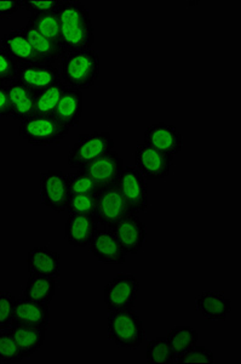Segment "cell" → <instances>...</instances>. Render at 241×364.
Returning <instances> with one entry per match:
<instances>
[{"label": "cell", "mask_w": 241, "mask_h": 364, "mask_svg": "<svg viewBox=\"0 0 241 364\" xmlns=\"http://www.w3.org/2000/svg\"><path fill=\"white\" fill-rule=\"evenodd\" d=\"M99 230L95 216L69 214L65 224V240L73 248H86Z\"/></svg>", "instance_id": "17"}, {"label": "cell", "mask_w": 241, "mask_h": 364, "mask_svg": "<svg viewBox=\"0 0 241 364\" xmlns=\"http://www.w3.org/2000/svg\"><path fill=\"white\" fill-rule=\"evenodd\" d=\"M21 8L25 9L30 15L52 13L59 10L63 0H20Z\"/></svg>", "instance_id": "34"}, {"label": "cell", "mask_w": 241, "mask_h": 364, "mask_svg": "<svg viewBox=\"0 0 241 364\" xmlns=\"http://www.w3.org/2000/svg\"><path fill=\"white\" fill-rule=\"evenodd\" d=\"M92 255L106 265H124L126 252L108 228H99L89 245Z\"/></svg>", "instance_id": "14"}, {"label": "cell", "mask_w": 241, "mask_h": 364, "mask_svg": "<svg viewBox=\"0 0 241 364\" xmlns=\"http://www.w3.org/2000/svg\"><path fill=\"white\" fill-rule=\"evenodd\" d=\"M83 91L67 87L55 109V118L69 129L79 125L83 116Z\"/></svg>", "instance_id": "21"}, {"label": "cell", "mask_w": 241, "mask_h": 364, "mask_svg": "<svg viewBox=\"0 0 241 364\" xmlns=\"http://www.w3.org/2000/svg\"><path fill=\"white\" fill-rule=\"evenodd\" d=\"M15 80L34 92H40L61 82V75L59 68L52 65H20Z\"/></svg>", "instance_id": "15"}, {"label": "cell", "mask_w": 241, "mask_h": 364, "mask_svg": "<svg viewBox=\"0 0 241 364\" xmlns=\"http://www.w3.org/2000/svg\"><path fill=\"white\" fill-rule=\"evenodd\" d=\"M56 293V279L39 274H30L25 288V296L32 301L50 305Z\"/></svg>", "instance_id": "25"}, {"label": "cell", "mask_w": 241, "mask_h": 364, "mask_svg": "<svg viewBox=\"0 0 241 364\" xmlns=\"http://www.w3.org/2000/svg\"><path fill=\"white\" fill-rule=\"evenodd\" d=\"M16 298L10 291H0V329H8L13 322Z\"/></svg>", "instance_id": "35"}, {"label": "cell", "mask_w": 241, "mask_h": 364, "mask_svg": "<svg viewBox=\"0 0 241 364\" xmlns=\"http://www.w3.org/2000/svg\"><path fill=\"white\" fill-rule=\"evenodd\" d=\"M111 231L117 237L124 252L131 255L138 254L146 240V224L135 213L125 216L124 219L111 228Z\"/></svg>", "instance_id": "11"}, {"label": "cell", "mask_w": 241, "mask_h": 364, "mask_svg": "<svg viewBox=\"0 0 241 364\" xmlns=\"http://www.w3.org/2000/svg\"><path fill=\"white\" fill-rule=\"evenodd\" d=\"M71 129L55 117L33 116L22 122L20 135L32 146H49L57 144L68 136Z\"/></svg>", "instance_id": "6"}, {"label": "cell", "mask_w": 241, "mask_h": 364, "mask_svg": "<svg viewBox=\"0 0 241 364\" xmlns=\"http://www.w3.org/2000/svg\"><path fill=\"white\" fill-rule=\"evenodd\" d=\"M27 23L33 26L39 33L50 39L57 46H62V33H61V22H60L57 10L52 13L30 15ZM63 48V46H62Z\"/></svg>", "instance_id": "26"}, {"label": "cell", "mask_w": 241, "mask_h": 364, "mask_svg": "<svg viewBox=\"0 0 241 364\" xmlns=\"http://www.w3.org/2000/svg\"><path fill=\"white\" fill-rule=\"evenodd\" d=\"M196 309L208 321H225L232 312L230 299L220 291H205L196 299Z\"/></svg>", "instance_id": "22"}, {"label": "cell", "mask_w": 241, "mask_h": 364, "mask_svg": "<svg viewBox=\"0 0 241 364\" xmlns=\"http://www.w3.org/2000/svg\"><path fill=\"white\" fill-rule=\"evenodd\" d=\"M27 269L30 274H39L57 279L61 274L60 254L47 247L32 248L27 255Z\"/></svg>", "instance_id": "20"}, {"label": "cell", "mask_w": 241, "mask_h": 364, "mask_svg": "<svg viewBox=\"0 0 241 364\" xmlns=\"http://www.w3.org/2000/svg\"><path fill=\"white\" fill-rule=\"evenodd\" d=\"M18 0H0V18H8L21 10Z\"/></svg>", "instance_id": "37"}, {"label": "cell", "mask_w": 241, "mask_h": 364, "mask_svg": "<svg viewBox=\"0 0 241 364\" xmlns=\"http://www.w3.org/2000/svg\"><path fill=\"white\" fill-rule=\"evenodd\" d=\"M176 362L179 364H208L215 362L213 352L205 346L196 345L189 351L183 353L182 356L177 357Z\"/></svg>", "instance_id": "33"}, {"label": "cell", "mask_w": 241, "mask_h": 364, "mask_svg": "<svg viewBox=\"0 0 241 364\" xmlns=\"http://www.w3.org/2000/svg\"><path fill=\"white\" fill-rule=\"evenodd\" d=\"M95 208L96 195H73L69 197L66 211L69 214L94 215Z\"/></svg>", "instance_id": "32"}, {"label": "cell", "mask_w": 241, "mask_h": 364, "mask_svg": "<svg viewBox=\"0 0 241 364\" xmlns=\"http://www.w3.org/2000/svg\"><path fill=\"white\" fill-rule=\"evenodd\" d=\"M143 140L147 146L172 157H176L184 145L182 134L174 125L165 123L150 125L143 134Z\"/></svg>", "instance_id": "13"}, {"label": "cell", "mask_w": 241, "mask_h": 364, "mask_svg": "<svg viewBox=\"0 0 241 364\" xmlns=\"http://www.w3.org/2000/svg\"><path fill=\"white\" fill-rule=\"evenodd\" d=\"M39 183L43 205L57 214L65 213L71 197L68 175L65 174L62 170H49L40 175Z\"/></svg>", "instance_id": "8"}, {"label": "cell", "mask_w": 241, "mask_h": 364, "mask_svg": "<svg viewBox=\"0 0 241 364\" xmlns=\"http://www.w3.org/2000/svg\"><path fill=\"white\" fill-rule=\"evenodd\" d=\"M121 193L135 214L146 213L150 208V196L146 178L136 166H124L118 181Z\"/></svg>", "instance_id": "10"}, {"label": "cell", "mask_w": 241, "mask_h": 364, "mask_svg": "<svg viewBox=\"0 0 241 364\" xmlns=\"http://www.w3.org/2000/svg\"><path fill=\"white\" fill-rule=\"evenodd\" d=\"M123 170H124L123 158L119 156L117 151L113 149L88 166H84L79 171L90 176L102 188V187L118 183Z\"/></svg>", "instance_id": "12"}, {"label": "cell", "mask_w": 241, "mask_h": 364, "mask_svg": "<svg viewBox=\"0 0 241 364\" xmlns=\"http://www.w3.org/2000/svg\"><path fill=\"white\" fill-rule=\"evenodd\" d=\"M1 49L13 58V61L20 65H45L42 58L38 56L30 44L28 38L26 37L22 29L11 31L1 38Z\"/></svg>", "instance_id": "18"}, {"label": "cell", "mask_w": 241, "mask_h": 364, "mask_svg": "<svg viewBox=\"0 0 241 364\" xmlns=\"http://www.w3.org/2000/svg\"><path fill=\"white\" fill-rule=\"evenodd\" d=\"M25 356L8 329H0V363H20Z\"/></svg>", "instance_id": "30"}, {"label": "cell", "mask_w": 241, "mask_h": 364, "mask_svg": "<svg viewBox=\"0 0 241 364\" xmlns=\"http://www.w3.org/2000/svg\"><path fill=\"white\" fill-rule=\"evenodd\" d=\"M140 291V281L135 274L121 273L106 284L104 304L108 312L133 309Z\"/></svg>", "instance_id": "7"}, {"label": "cell", "mask_w": 241, "mask_h": 364, "mask_svg": "<svg viewBox=\"0 0 241 364\" xmlns=\"http://www.w3.org/2000/svg\"><path fill=\"white\" fill-rule=\"evenodd\" d=\"M17 63L0 48V85H9L16 79Z\"/></svg>", "instance_id": "36"}, {"label": "cell", "mask_w": 241, "mask_h": 364, "mask_svg": "<svg viewBox=\"0 0 241 364\" xmlns=\"http://www.w3.org/2000/svg\"><path fill=\"white\" fill-rule=\"evenodd\" d=\"M114 140L109 133L82 134L68 154V166L80 170L114 149Z\"/></svg>", "instance_id": "4"}, {"label": "cell", "mask_w": 241, "mask_h": 364, "mask_svg": "<svg viewBox=\"0 0 241 364\" xmlns=\"http://www.w3.org/2000/svg\"><path fill=\"white\" fill-rule=\"evenodd\" d=\"M107 324L109 339L119 348L136 350L146 336L141 317L133 309L109 312Z\"/></svg>", "instance_id": "3"}, {"label": "cell", "mask_w": 241, "mask_h": 364, "mask_svg": "<svg viewBox=\"0 0 241 364\" xmlns=\"http://www.w3.org/2000/svg\"><path fill=\"white\" fill-rule=\"evenodd\" d=\"M133 210L121 193L118 183L102 187L96 193V208L94 216L97 224L102 228H111L117 225L125 216L131 214Z\"/></svg>", "instance_id": "5"}, {"label": "cell", "mask_w": 241, "mask_h": 364, "mask_svg": "<svg viewBox=\"0 0 241 364\" xmlns=\"http://www.w3.org/2000/svg\"><path fill=\"white\" fill-rule=\"evenodd\" d=\"M61 80L67 87L85 90L100 78V55L95 50H83L67 54L60 61Z\"/></svg>", "instance_id": "2"}, {"label": "cell", "mask_w": 241, "mask_h": 364, "mask_svg": "<svg viewBox=\"0 0 241 364\" xmlns=\"http://www.w3.org/2000/svg\"><path fill=\"white\" fill-rule=\"evenodd\" d=\"M50 324V309L49 305L32 301L26 299H16L13 307L11 326L44 328L47 329Z\"/></svg>", "instance_id": "16"}, {"label": "cell", "mask_w": 241, "mask_h": 364, "mask_svg": "<svg viewBox=\"0 0 241 364\" xmlns=\"http://www.w3.org/2000/svg\"><path fill=\"white\" fill-rule=\"evenodd\" d=\"M22 31L26 34V37L28 38V41L33 46L34 51L37 53L39 58H42L45 65L54 66L55 63H59L66 56V51L62 46L51 42L50 39H47L42 33H39L37 29L30 23H26Z\"/></svg>", "instance_id": "23"}, {"label": "cell", "mask_w": 241, "mask_h": 364, "mask_svg": "<svg viewBox=\"0 0 241 364\" xmlns=\"http://www.w3.org/2000/svg\"><path fill=\"white\" fill-rule=\"evenodd\" d=\"M10 334L16 340L18 348L25 358L33 356L35 352L42 348L45 341L46 329L44 328L25 327V326H10Z\"/></svg>", "instance_id": "24"}, {"label": "cell", "mask_w": 241, "mask_h": 364, "mask_svg": "<svg viewBox=\"0 0 241 364\" xmlns=\"http://www.w3.org/2000/svg\"><path fill=\"white\" fill-rule=\"evenodd\" d=\"M167 339L177 358L198 345L199 333L191 327H175L167 333Z\"/></svg>", "instance_id": "28"}, {"label": "cell", "mask_w": 241, "mask_h": 364, "mask_svg": "<svg viewBox=\"0 0 241 364\" xmlns=\"http://www.w3.org/2000/svg\"><path fill=\"white\" fill-rule=\"evenodd\" d=\"M198 4V3H193V1H191V3H189V5H196Z\"/></svg>", "instance_id": "39"}, {"label": "cell", "mask_w": 241, "mask_h": 364, "mask_svg": "<svg viewBox=\"0 0 241 364\" xmlns=\"http://www.w3.org/2000/svg\"><path fill=\"white\" fill-rule=\"evenodd\" d=\"M136 168L148 181H160L169 178L175 157L162 154L146 144H138L135 152Z\"/></svg>", "instance_id": "9"}, {"label": "cell", "mask_w": 241, "mask_h": 364, "mask_svg": "<svg viewBox=\"0 0 241 364\" xmlns=\"http://www.w3.org/2000/svg\"><path fill=\"white\" fill-rule=\"evenodd\" d=\"M11 116L17 122H25L34 116L37 92L30 90L23 84L13 80L6 85Z\"/></svg>", "instance_id": "19"}, {"label": "cell", "mask_w": 241, "mask_h": 364, "mask_svg": "<svg viewBox=\"0 0 241 364\" xmlns=\"http://www.w3.org/2000/svg\"><path fill=\"white\" fill-rule=\"evenodd\" d=\"M66 84L63 83L62 80H61L59 83L51 85L50 87H47L45 90L37 92L34 116L54 117L55 109L57 107L63 91L66 90Z\"/></svg>", "instance_id": "27"}, {"label": "cell", "mask_w": 241, "mask_h": 364, "mask_svg": "<svg viewBox=\"0 0 241 364\" xmlns=\"http://www.w3.org/2000/svg\"><path fill=\"white\" fill-rule=\"evenodd\" d=\"M146 360L150 364L175 363V353L167 338H157L147 345Z\"/></svg>", "instance_id": "29"}, {"label": "cell", "mask_w": 241, "mask_h": 364, "mask_svg": "<svg viewBox=\"0 0 241 364\" xmlns=\"http://www.w3.org/2000/svg\"><path fill=\"white\" fill-rule=\"evenodd\" d=\"M11 116L6 85H0V117Z\"/></svg>", "instance_id": "38"}, {"label": "cell", "mask_w": 241, "mask_h": 364, "mask_svg": "<svg viewBox=\"0 0 241 364\" xmlns=\"http://www.w3.org/2000/svg\"><path fill=\"white\" fill-rule=\"evenodd\" d=\"M69 191L73 195H96L101 187L90 176L77 170L74 174L68 175Z\"/></svg>", "instance_id": "31"}, {"label": "cell", "mask_w": 241, "mask_h": 364, "mask_svg": "<svg viewBox=\"0 0 241 364\" xmlns=\"http://www.w3.org/2000/svg\"><path fill=\"white\" fill-rule=\"evenodd\" d=\"M57 13L66 54L91 49L95 31L86 5L80 1L63 0Z\"/></svg>", "instance_id": "1"}]
</instances>
